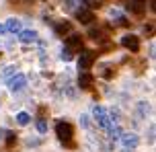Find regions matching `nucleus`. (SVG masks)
<instances>
[{"label":"nucleus","mask_w":156,"mask_h":152,"mask_svg":"<svg viewBox=\"0 0 156 152\" xmlns=\"http://www.w3.org/2000/svg\"><path fill=\"white\" fill-rule=\"evenodd\" d=\"M80 51H82V54H80L78 66H80V70H88V68L94 64V58H97V54H94L93 49H80Z\"/></svg>","instance_id":"7ed1b4c3"},{"label":"nucleus","mask_w":156,"mask_h":152,"mask_svg":"<svg viewBox=\"0 0 156 152\" xmlns=\"http://www.w3.org/2000/svg\"><path fill=\"white\" fill-rule=\"evenodd\" d=\"M127 8L132 10L133 15L142 16L146 12V0H129V2H127Z\"/></svg>","instance_id":"423d86ee"},{"label":"nucleus","mask_w":156,"mask_h":152,"mask_svg":"<svg viewBox=\"0 0 156 152\" xmlns=\"http://www.w3.org/2000/svg\"><path fill=\"white\" fill-rule=\"evenodd\" d=\"M121 45L127 48L129 51H138V49H140V39H138L136 35H125L123 39H121Z\"/></svg>","instance_id":"0eeeda50"},{"label":"nucleus","mask_w":156,"mask_h":152,"mask_svg":"<svg viewBox=\"0 0 156 152\" xmlns=\"http://www.w3.org/2000/svg\"><path fill=\"white\" fill-rule=\"evenodd\" d=\"M12 74H16V68H15V66H8V68H4V70H2V74H0V76H2L4 80H8Z\"/></svg>","instance_id":"dca6fc26"},{"label":"nucleus","mask_w":156,"mask_h":152,"mask_svg":"<svg viewBox=\"0 0 156 152\" xmlns=\"http://www.w3.org/2000/svg\"><path fill=\"white\" fill-rule=\"evenodd\" d=\"M25 87H27V78L23 74H12V78H8V88L12 93H21Z\"/></svg>","instance_id":"20e7f679"},{"label":"nucleus","mask_w":156,"mask_h":152,"mask_svg":"<svg viewBox=\"0 0 156 152\" xmlns=\"http://www.w3.org/2000/svg\"><path fill=\"white\" fill-rule=\"evenodd\" d=\"M29 121H31V115H29V113L21 111L19 115H16V123H19V125H27Z\"/></svg>","instance_id":"4468645a"},{"label":"nucleus","mask_w":156,"mask_h":152,"mask_svg":"<svg viewBox=\"0 0 156 152\" xmlns=\"http://www.w3.org/2000/svg\"><path fill=\"white\" fill-rule=\"evenodd\" d=\"M62 60H66V62H68V60H72V51L68 48H64V51H62Z\"/></svg>","instance_id":"6ab92c4d"},{"label":"nucleus","mask_w":156,"mask_h":152,"mask_svg":"<svg viewBox=\"0 0 156 152\" xmlns=\"http://www.w3.org/2000/svg\"><path fill=\"white\" fill-rule=\"evenodd\" d=\"M76 19L80 21V23L88 25V23L94 21V12L90 10V8H80V10H76Z\"/></svg>","instance_id":"1a4fd4ad"},{"label":"nucleus","mask_w":156,"mask_h":152,"mask_svg":"<svg viewBox=\"0 0 156 152\" xmlns=\"http://www.w3.org/2000/svg\"><path fill=\"white\" fill-rule=\"evenodd\" d=\"M82 2H84L88 8H99L101 6V0H82Z\"/></svg>","instance_id":"f3484780"},{"label":"nucleus","mask_w":156,"mask_h":152,"mask_svg":"<svg viewBox=\"0 0 156 152\" xmlns=\"http://www.w3.org/2000/svg\"><path fill=\"white\" fill-rule=\"evenodd\" d=\"M66 48L70 49V51H80L82 49V35L72 33L70 37H66Z\"/></svg>","instance_id":"39448f33"},{"label":"nucleus","mask_w":156,"mask_h":152,"mask_svg":"<svg viewBox=\"0 0 156 152\" xmlns=\"http://www.w3.org/2000/svg\"><path fill=\"white\" fill-rule=\"evenodd\" d=\"M4 138H6V146H8V148H12V146H15V142H16V134H12V132H8V129H6Z\"/></svg>","instance_id":"2eb2a0df"},{"label":"nucleus","mask_w":156,"mask_h":152,"mask_svg":"<svg viewBox=\"0 0 156 152\" xmlns=\"http://www.w3.org/2000/svg\"><path fill=\"white\" fill-rule=\"evenodd\" d=\"M37 129L41 132V134H45V132H47V123H45L43 119H39V121H37Z\"/></svg>","instance_id":"a211bd4d"},{"label":"nucleus","mask_w":156,"mask_h":152,"mask_svg":"<svg viewBox=\"0 0 156 152\" xmlns=\"http://www.w3.org/2000/svg\"><path fill=\"white\" fill-rule=\"evenodd\" d=\"M93 80L94 78L88 72H82V74H80V78H78V84H80V88H90V87H93Z\"/></svg>","instance_id":"9b49d317"},{"label":"nucleus","mask_w":156,"mask_h":152,"mask_svg":"<svg viewBox=\"0 0 156 152\" xmlns=\"http://www.w3.org/2000/svg\"><path fill=\"white\" fill-rule=\"evenodd\" d=\"M19 39L23 41V43H33V41H37V33L33 31V29H21L19 31Z\"/></svg>","instance_id":"9d476101"},{"label":"nucleus","mask_w":156,"mask_h":152,"mask_svg":"<svg viewBox=\"0 0 156 152\" xmlns=\"http://www.w3.org/2000/svg\"><path fill=\"white\" fill-rule=\"evenodd\" d=\"M70 31H72V25L68 21H62V23L55 25V33L58 35H66V33H70Z\"/></svg>","instance_id":"ddd939ff"},{"label":"nucleus","mask_w":156,"mask_h":152,"mask_svg":"<svg viewBox=\"0 0 156 152\" xmlns=\"http://www.w3.org/2000/svg\"><path fill=\"white\" fill-rule=\"evenodd\" d=\"M119 140H121V144H123L125 148H136V146H138V142H140V138L136 136V134H132V132L121 134V136H119Z\"/></svg>","instance_id":"6e6552de"},{"label":"nucleus","mask_w":156,"mask_h":152,"mask_svg":"<svg viewBox=\"0 0 156 152\" xmlns=\"http://www.w3.org/2000/svg\"><path fill=\"white\" fill-rule=\"evenodd\" d=\"M103 76H105V78H111V76H113V72H111V68H107V70L103 72Z\"/></svg>","instance_id":"412c9836"},{"label":"nucleus","mask_w":156,"mask_h":152,"mask_svg":"<svg viewBox=\"0 0 156 152\" xmlns=\"http://www.w3.org/2000/svg\"><path fill=\"white\" fill-rule=\"evenodd\" d=\"M93 115H94V119H97V123L101 125L103 129H109L113 123L109 121V115H107V109L105 107H101V105H97L93 109Z\"/></svg>","instance_id":"f03ea898"},{"label":"nucleus","mask_w":156,"mask_h":152,"mask_svg":"<svg viewBox=\"0 0 156 152\" xmlns=\"http://www.w3.org/2000/svg\"><path fill=\"white\" fill-rule=\"evenodd\" d=\"M4 27H6V31H8V33H19L23 25H21V21H19V19H10V21H8Z\"/></svg>","instance_id":"f8f14e48"},{"label":"nucleus","mask_w":156,"mask_h":152,"mask_svg":"<svg viewBox=\"0 0 156 152\" xmlns=\"http://www.w3.org/2000/svg\"><path fill=\"white\" fill-rule=\"evenodd\" d=\"M88 35H90L93 39H99V37H101V31H99V29H90V31H88Z\"/></svg>","instance_id":"aec40b11"},{"label":"nucleus","mask_w":156,"mask_h":152,"mask_svg":"<svg viewBox=\"0 0 156 152\" xmlns=\"http://www.w3.org/2000/svg\"><path fill=\"white\" fill-rule=\"evenodd\" d=\"M2 33H6V27H4V25H0V35H2Z\"/></svg>","instance_id":"4be33fe9"},{"label":"nucleus","mask_w":156,"mask_h":152,"mask_svg":"<svg viewBox=\"0 0 156 152\" xmlns=\"http://www.w3.org/2000/svg\"><path fill=\"white\" fill-rule=\"evenodd\" d=\"M125 152H129V148H127V150H125Z\"/></svg>","instance_id":"5701e85b"},{"label":"nucleus","mask_w":156,"mask_h":152,"mask_svg":"<svg viewBox=\"0 0 156 152\" xmlns=\"http://www.w3.org/2000/svg\"><path fill=\"white\" fill-rule=\"evenodd\" d=\"M55 134H58V138L62 140L64 144L66 142L70 144L72 136H74V128H72V123H68V121H58L55 123Z\"/></svg>","instance_id":"f257e3e1"}]
</instances>
